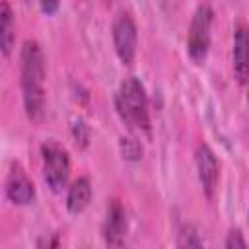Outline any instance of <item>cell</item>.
I'll use <instances>...</instances> for the list:
<instances>
[{
  "mask_svg": "<svg viewBox=\"0 0 249 249\" xmlns=\"http://www.w3.org/2000/svg\"><path fill=\"white\" fill-rule=\"evenodd\" d=\"M115 109L123 123L136 132H144L150 136V111H148V95L142 82L134 76H128L121 82L115 93Z\"/></svg>",
  "mask_w": 249,
  "mask_h": 249,
  "instance_id": "7a4b0ae2",
  "label": "cell"
},
{
  "mask_svg": "<svg viewBox=\"0 0 249 249\" xmlns=\"http://www.w3.org/2000/svg\"><path fill=\"white\" fill-rule=\"evenodd\" d=\"M72 136H74V140H76V144L80 146V148H86L88 146V142H89V126L86 124V121L84 119H76L74 123H72Z\"/></svg>",
  "mask_w": 249,
  "mask_h": 249,
  "instance_id": "5bb4252c",
  "label": "cell"
},
{
  "mask_svg": "<svg viewBox=\"0 0 249 249\" xmlns=\"http://www.w3.org/2000/svg\"><path fill=\"white\" fill-rule=\"evenodd\" d=\"M224 247L226 249H245L247 247V239L243 237V233H241L239 228L230 230V233H228V237L224 241Z\"/></svg>",
  "mask_w": 249,
  "mask_h": 249,
  "instance_id": "9a60e30c",
  "label": "cell"
},
{
  "mask_svg": "<svg viewBox=\"0 0 249 249\" xmlns=\"http://www.w3.org/2000/svg\"><path fill=\"white\" fill-rule=\"evenodd\" d=\"M195 163H196V175L202 185V191L208 198H212L220 181V161L208 144H200L196 148Z\"/></svg>",
  "mask_w": 249,
  "mask_h": 249,
  "instance_id": "8992f818",
  "label": "cell"
},
{
  "mask_svg": "<svg viewBox=\"0 0 249 249\" xmlns=\"http://www.w3.org/2000/svg\"><path fill=\"white\" fill-rule=\"evenodd\" d=\"M39 6H41V10H43V14L53 16V14L58 10L60 0H39Z\"/></svg>",
  "mask_w": 249,
  "mask_h": 249,
  "instance_id": "2e32d148",
  "label": "cell"
},
{
  "mask_svg": "<svg viewBox=\"0 0 249 249\" xmlns=\"http://www.w3.org/2000/svg\"><path fill=\"white\" fill-rule=\"evenodd\" d=\"M113 35V47L119 56V60L124 66H130L136 56V47H138V31L136 23L130 14H119L117 19L113 21L111 27Z\"/></svg>",
  "mask_w": 249,
  "mask_h": 249,
  "instance_id": "5b68a950",
  "label": "cell"
},
{
  "mask_svg": "<svg viewBox=\"0 0 249 249\" xmlns=\"http://www.w3.org/2000/svg\"><path fill=\"white\" fill-rule=\"evenodd\" d=\"M6 196L18 206L31 204L35 198V185L19 163H12L6 179Z\"/></svg>",
  "mask_w": 249,
  "mask_h": 249,
  "instance_id": "ba28073f",
  "label": "cell"
},
{
  "mask_svg": "<svg viewBox=\"0 0 249 249\" xmlns=\"http://www.w3.org/2000/svg\"><path fill=\"white\" fill-rule=\"evenodd\" d=\"M233 74L241 86L247 82V31L243 25L235 29L233 35Z\"/></svg>",
  "mask_w": 249,
  "mask_h": 249,
  "instance_id": "8fae6325",
  "label": "cell"
},
{
  "mask_svg": "<svg viewBox=\"0 0 249 249\" xmlns=\"http://www.w3.org/2000/svg\"><path fill=\"white\" fill-rule=\"evenodd\" d=\"M19 74H21V95L23 107L31 121L41 119L45 109V54L37 41H23L19 53Z\"/></svg>",
  "mask_w": 249,
  "mask_h": 249,
  "instance_id": "6da1fadb",
  "label": "cell"
},
{
  "mask_svg": "<svg viewBox=\"0 0 249 249\" xmlns=\"http://www.w3.org/2000/svg\"><path fill=\"white\" fill-rule=\"evenodd\" d=\"M111 2H113V0H103V4H111Z\"/></svg>",
  "mask_w": 249,
  "mask_h": 249,
  "instance_id": "e0dca14e",
  "label": "cell"
},
{
  "mask_svg": "<svg viewBox=\"0 0 249 249\" xmlns=\"http://www.w3.org/2000/svg\"><path fill=\"white\" fill-rule=\"evenodd\" d=\"M202 243L204 241L198 237V233L193 226H185L177 239V247H202Z\"/></svg>",
  "mask_w": 249,
  "mask_h": 249,
  "instance_id": "4fadbf2b",
  "label": "cell"
},
{
  "mask_svg": "<svg viewBox=\"0 0 249 249\" xmlns=\"http://www.w3.org/2000/svg\"><path fill=\"white\" fill-rule=\"evenodd\" d=\"M41 158H43V177L47 187L53 193H62L70 177L68 150L56 140H47L41 144Z\"/></svg>",
  "mask_w": 249,
  "mask_h": 249,
  "instance_id": "3957f363",
  "label": "cell"
},
{
  "mask_svg": "<svg viewBox=\"0 0 249 249\" xmlns=\"http://www.w3.org/2000/svg\"><path fill=\"white\" fill-rule=\"evenodd\" d=\"M126 230H128V218H126L124 206L119 200H111L107 206V212H105L103 226H101L105 243L111 247H123Z\"/></svg>",
  "mask_w": 249,
  "mask_h": 249,
  "instance_id": "52a82bcc",
  "label": "cell"
},
{
  "mask_svg": "<svg viewBox=\"0 0 249 249\" xmlns=\"http://www.w3.org/2000/svg\"><path fill=\"white\" fill-rule=\"evenodd\" d=\"M119 148H121V154H123V158L126 161H138L142 158V154H144L142 144L136 138H130V136H121Z\"/></svg>",
  "mask_w": 249,
  "mask_h": 249,
  "instance_id": "7c38bea8",
  "label": "cell"
},
{
  "mask_svg": "<svg viewBox=\"0 0 249 249\" xmlns=\"http://www.w3.org/2000/svg\"><path fill=\"white\" fill-rule=\"evenodd\" d=\"M214 21V10L210 4H200L193 14L189 33H187V53L193 62H204L210 49V29Z\"/></svg>",
  "mask_w": 249,
  "mask_h": 249,
  "instance_id": "277c9868",
  "label": "cell"
},
{
  "mask_svg": "<svg viewBox=\"0 0 249 249\" xmlns=\"http://www.w3.org/2000/svg\"><path fill=\"white\" fill-rule=\"evenodd\" d=\"M16 43V23H14V12L12 6L2 0L0 2V53L4 56H10Z\"/></svg>",
  "mask_w": 249,
  "mask_h": 249,
  "instance_id": "30bf717a",
  "label": "cell"
},
{
  "mask_svg": "<svg viewBox=\"0 0 249 249\" xmlns=\"http://www.w3.org/2000/svg\"><path fill=\"white\" fill-rule=\"evenodd\" d=\"M91 181L88 177H78L66 191V210L70 214H80L91 202Z\"/></svg>",
  "mask_w": 249,
  "mask_h": 249,
  "instance_id": "9c48e42d",
  "label": "cell"
}]
</instances>
